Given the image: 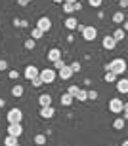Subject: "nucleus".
<instances>
[{"label":"nucleus","instance_id":"obj_1","mask_svg":"<svg viewBox=\"0 0 128 146\" xmlns=\"http://www.w3.org/2000/svg\"><path fill=\"white\" fill-rule=\"evenodd\" d=\"M126 61L124 59H121V57H117V59H113L111 63H107L105 65V70H111V72H115L117 76H121V74H124L126 72Z\"/></svg>","mask_w":128,"mask_h":146},{"label":"nucleus","instance_id":"obj_2","mask_svg":"<svg viewBox=\"0 0 128 146\" xmlns=\"http://www.w3.org/2000/svg\"><path fill=\"white\" fill-rule=\"evenodd\" d=\"M38 76H40V80H42V84H52V82H56L57 72L54 68H44V70H40Z\"/></svg>","mask_w":128,"mask_h":146},{"label":"nucleus","instance_id":"obj_3","mask_svg":"<svg viewBox=\"0 0 128 146\" xmlns=\"http://www.w3.org/2000/svg\"><path fill=\"white\" fill-rule=\"evenodd\" d=\"M6 119H8V123H21L23 112H21L19 108H10V110H8V116H6Z\"/></svg>","mask_w":128,"mask_h":146},{"label":"nucleus","instance_id":"obj_4","mask_svg":"<svg viewBox=\"0 0 128 146\" xmlns=\"http://www.w3.org/2000/svg\"><path fill=\"white\" fill-rule=\"evenodd\" d=\"M80 34H82V38L86 42H94L96 38H98V29L96 27H84V31Z\"/></svg>","mask_w":128,"mask_h":146},{"label":"nucleus","instance_id":"obj_5","mask_svg":"<svg viewBox=\"0 0 128 146\" xmlns=\"http://www.w3.org/2000/svg\"><path fill=\"white\" fill-rule=\"evenodd\" d=\"M123 106H124V103L119 97H115V99L109 101V110H111L113 114H121V112H123Z\"/></svg>","mask_w":128,"mask_h":146},{"label":"nucleus","instance_id":"obj_6","mask_svg":"<svg viewBox=\"0 0 128 146\" xmlns=\"http://www.w3.org/2000/svg\"><path fill=\"white\" fill-rule=\"evenodd\" d=\"M54 116H56V108L52 104L50 106H40V118L42 119H52Z\"/></svg>","mask_w":128,"mask_h":146},{"label":"nucleus","instance_id":"obj_7","mask_svg":"<svg viewBox=\"0 0 128 146\" xmlns=\"http://www.w3.org/2000/svg\"><path fill=\"white\" fill-rule=\"evenodd\" d=\"M8 135H13L19 139L23 135V125L21 123H8Z\"/></svg>","mask_w":128,"mask_h":146},{"label":"nucleus","instance_id":"obj_8","mask_svg":"<svg viewBox=\"0 0 128 146\" xmlns=\"http://www.w3.org/2000/svg\"><path fill=\"white\" fill-rule=\"evenodd\" d=\"M38 74H40V70L34 65H27V66H25V70H23V76H25L27 80H33V78H36Z\"/></svg>","mask_w":128,"mask_h":146},{"label":"nucleus","instance_id":"obj_9","mask_svg":"<svg viewBox=\"0 0 128 146\" xmlns=\"http://www.w3.org/2000/svg\"><path fill=\"white\" fill-rule=\"evenodd\" d=\"M36 27L42 29L44 33H48V31L52 29V19H50V17H46V15H44V17H40L38 23H36Z\"/></svg>","mask_w":128,"mask_h":146},{"label":"nucleus","instance_id":"obj_10","mask_svg":"<svg viewBox=\"0 0 128 146\" xmlns=\"http://www.w3.org/2000/svg\"><path fill=\"white\" fill-rule=\"evenodd\" d=\"M77 27H78V21H77V17L69 15V17H67V19H65V29H67V31H71V33H73V31H77Z\"/></svg>","mask_w":128,"mask_h":146},{"label":"nucleus","instance_id":"obj_11","mask_svg":"<svg viewBox=\"0 0 128 146\" xmlns=\"http://www.w3.org/2000/svg\"><path fill=\"white\" fill-rule=\"evenodd\" d=\"M115 48H117V40L113 36H103V49H109V51H111V49H115Z\"/></svg>","mask_w":128,"mask_h":146},{"label":"nucleus","instance_id":"obj_12","mask_svg":"<svg viewBox=\"0 0 128 146\" xmlns=\"http://www.w3.org/2000/svg\"><path fill=\"white\" fill-rule=\"evenodd\" d=\"M124 21H126V13H124L123 10H119V11L113 13V23H115V25H123Z\"/></svg>","mask_w":128,"mask_h":146},{"label":"nucleus","instance_id":"obj_13","mask_svg":"<svg viewBox=\"0 0 128 146\" xmlns=\"http://www.w3.org/2000/svg\"><path fill=\"white\" fill-rule=\"evenodd\" d=\"M117 91L121 93V95L128 93V80H126V78H121V80H117Z\"/></svg>","mask_w":128,"mask_h":146},{"label":"nucleus","instance_id":"obj_14","mask_svg":"<svg viewBox=\"0 0 128 146\" xmlns=\"http://www.w3.org/2000/svg\"><path fill=\"white\" fill-rule=\"evenodd\" d=\"M59 78H61V80H71V76H73V70H71V66L69 65H65L63 66V68H59Z\"/></svg>","mask_w":128,"mask_h":146},{"label":"nucleus","instance_id":"obj_15","mask_svg":"<svg viewBox=\"0 0 128 146\" xmlns=\"http://www.w3.org/2000/svg\"><path fill=\"white\" fill-rule=\"evenodd\" d=\"M57 59H61V51H59V48H52L50 51H48V61H57Z\"/></svg>","mask_w":128,"mask_h":146},{"label":"nucleus","instance_id":"obj_16","mask_svg":"<svg viewBox=\"0 0 128 146\" xmlns=\"http://www.w3.org/2000/svg\"><path fill=\"white\" fill-rule=\"evenodd\" d=\"M38 104L40 106H50L52 104V95L50 93H42V95L38 97Z\"/></svg>","mask_w":128,"mask_h":146},{"label":"nucleus","instance_id":"obj_17","mask_svg":"<svg viewBox=\"0 0 128 146\" xmlns=\"http://www.w3.org/2000/svg\"><path fill=\"white\" fill-rule=\"evenodd\" d=\"M59 101H61V104H63V106H71V104H73V101H75V97H73V95H69V93H63V95H61V97H59Z\"/></svg>","mask_w":128,"mask_h":146},{"label":"nucleus","instance_id":"obj_18","mask_svg":"<svg viewBox=\"0 0 128 146\" xmlns=\"http://www.w3.org/2000/svg\"><path fill=\"white\" fill-rule=\"evenodd\" d=\"M111 36L115 38V40H117V44H119V42H123V40H124V36H126V33H124V29L121 27V29H115V33H113Z\"/></svg>","mask_w":128,"mask_h":146},{"label":"nucleus","instance_id":"obj_19","mask_svg":"<svg viewBox=\"0 0 128 146\" xmlns=\"http://www.w3.org/2000/svg\"><path fill=\"white\" fill-rule=\"evenodd\" d=\"M42 36H44V31H42V29H38V27L31 29V38H33V40H40Z\"/></svg>","mask_w":128,"mask_h":146},{"label":"nucleus","instance_id":"obj_20","mask_svg":"<svg viewBox=\"0 0 128 146\" xmlns=\"http://www.w3.org/2000/svg\"><path fill=\"white\" fill-rule=\"evenodd\" d=\"M117 78H119V76L115 74V72H111V70H105V74H103V80H105L107 84H113V82H117Z\"/></svg>","mask_w":128,"mask_h":146},{"label":"nucleus","instance_id":"obj_21","mask_svg":"<svg viewBox=\"0 0 128 146\" xmlns=\"http://www.w3.org/2000/svg\"><path fill=\"white\" fill-rule=\"evenodd\" d=\"M15 144H19V139H17V137L8 135V137L4 139V146H15Z\"/></svg>","mask_w":128,"mask_h":146},{"label":"nucleus","instance_id":"obj_22","mask_svg":"<svg viewBox=\"0 0 128 146\" xmlns=\"http://www.w3.org/2000/svg\"><path fill=\"white\" fill-rule=\"evenodd\" d=\"M75 99H77V101H88V89H80V87H78Z\"/></svg>","mask_w":128,"mask_h":146},{"label":"nucleus","instance_id":"obj_23","mask_svg":"<svg viewBox=\"0 0 128 146\" xmlns=\"http://www.w3.org/2000/svg\"><path fill=\"white\" fill-rule=\"evenodd\" d=\"M23 93H25V87L23 86H13L11 87V95H13V97H23Z\"/></svg>","mask_w":128,"mask_h":146},{"label":"nucleus","instance_id":"obj_24","mask_svg":"<svg viewBox=\"0 0 128 146\" xmlns=\"http://www.w3.org/2000/svg\"><path fill=\"white\" fill-rule=\"evenodd\" d=\"M124 123H126V119L121 116V118H117L115 121H113V127H115L117 131H121V129H124Z\"/></svg>","mask_w":128,"mask_h":146},{"label":"nucleus","instance_id":"obj_25","mask_svg":"<svg viewBox=\"0 0 128 146\" xmlns=\"http://www.w3.org/2000/svg\"><path fill=\"white\" fill-rule=\"evenodd\" d=\"M63 11H65V13H69V15H71V13H75V4H71V2H63Z\"/></svg>","mask_w":128,"mask_h":146},{"label":"nucleus","instance_id":"obj_26","mask_svg":"<svg viewBox=\"0 0 128 146\" xmlns=\"http://www.w3.org/2000/svg\"><path fill=\"white\" fill-rule=\"evenodd\" d=\"M34 144H38V146H42V144H46V135H34Z\"/></svg>","mask_w":128,"mask_h":146},{"label":"nucleus","instance_id":"obj_27","mask_svg":"<svg viewBox=\"0 0 128 146\" xmlns=\"http://www.w3.org/2000/svg\"><path fill=\"white\" fill-rule=\"evenodd\" d=\"M23 46H25L27 49H34V48H36V40H33V38H27Z\"/></svg>","mask_w":128,"mask_h":146},{"label":"nucleus","instance_id":"obj_28","mask_svg":"<svg viewBox=\"0 0 128 146\" xmlns=\"http://www.w3.org/2000/svg\"><path fill=\"white\" fill-rule=\"evenodd\" d=\"M71 70H73V74H77V72H80V68H82V66H80V63H78V61H73L71 65Z\"/></svg>","mask_w":128,"mask_h":146},{"label":"nucleus","instance_id":"obj_29","mask_svg":"<svg viewBox=\"0 0 128 146\" xmlns=\"http://www.w3.org/2000/svg\"><path fill=\"white\" fill-rule=\"evenodd\" d=\"M63 66H65V63H63L61 59H57V61H54V70H59V68H63Z\"/></svg>","mask_w":128,"mask_h":146},{"label":"nucleus","instance_id":"obj_30","mask_svg":"<svg viewBox=\"0 0 128 146\" xmlns=\"http://www.w3.org/2000/svg\"><path fill=\"white\" fill-rule=\"evenodd\" d=\"M90 8H100L101 4H103V0H88Z\"/></svg>","mask_w":128,"mask_h":146},{"label":"nucleus","instance_id":"obj_31","mask_svg":"<svg viewBox=\"0 0 128 146\" xmlns=\"http://www.w3.org/2000/svg\"><path fill=\"white\" fill-rule=\"evenodd\" d=\"M77 91H78V86H69V87H67V93H69V95H73V97L77 95Z\"/></svg>","mask_w":128,"mask_h":146},{"label":"nucleus","instance_id":"obj_32","mask_svg":"<svg viewBox=\"0 0 128 146\" xmlns=\"http://www.w3.org/2000/svg\"><path fill=\"white\" fill-rule=\"evenodd\" d=\"M88 99L90 101H96V99H98V91H96V89H88Z\"/></svg>","mask_w":128,"mask_h":146},{"label":"nucleus","instance_id":"obj_33","mask_svg":"<svg viewBox=\"0 0 128 146\" xmlns=\"http://www.w3.org/2000/svg\"><path fill=\"white\" fill-rule=\"evenodd\" d=\"M31 84H33L34 87H40V86H42V80H40V76H36V78H33V80H31Z\"/></svg>","mask_w":128,"mask_h":146},{"label":"nucleus","instance_id":"obj_34","mask_svg":"<svg viewBox=\"0 0 128 146\" xmlns=\"http://www.w3.org/2000/svg\"><path fill=\"white\" fill-rule=\"evenodd\" d=\"M8 78H11V80H17V78H19V72H17V70H10V72H8Z\"/></svg>","mask_w":128,"mask_h":146},{"label":"nucleus","instance_id":"obj_35","mask_svg":"<svg viewBox=\"0 0 128 146\" xmlns=\"http://www.w3.org/2000/svg\"><path fill=\"white\" fill-rule=\"evenodd\" d=\"M121 114H123V118H124V119H128V103H124L123 112H121Z\"/></svg>","mask_w":128,"mask_h":146},{"label":"nucleus","instance_id":"obj_36","mask_svg":"<svg viewBox=\"0 0 128 146\" xmlns=\"http://www.w3.org/2000/svg\"><path fill=\"white\" fill-rule=\"evenodd\" d=\"M6 68H8V61L0 59V70H6Z\"/></svg>","mask_w":128,"mask_h":146},{"label":"nucleus","instance_id":"obj_37","mask_svg":"<svg viewBox=\"0 0 128 146\" xmlns=\"http://www.w3.org/2000/svg\"><path fill=\"white\" fill-rule=\"evenodd\" d=\"M82 10V4H80V0H77V2H75V11H80Z\"/></svg>","mask_w":128,"mask_h":146},{"label":"nucleus","instance_id":"obj_38","mask_svg":"<svg viewBox=\"0 0 128 146\" xmlns=\"http://www.w3.org/2000/svg\"><path fill=\"white\" fill-rule=\"evenodd\" d=\"M119 6H121V10H124V8H128L126 0H119Z\"/></svg>","mask_w":128,"mask_h":146},{"label":"nucleus","instance_id":"obj_39","mask_svg":"<svg viewBox=\"0 0 128 146\" xmlns=\"http://www.w3.org/2000/svg\"><path fill=\"white\" fill-rule=\"evenodd\" d=\"M13 27H21V19H17V17H15V19H13Z\"/></svg>","mask_w":128,"mask_h":146},{"label":"nucleus","instance_id":"obj_40","mask_svg":"<svg viewBox=\"0 0 128 146\" xmlns=\"http://www.w3.org/2000/svg\"><path fill=\"white\" fill-rule=\"evenodd\" d=\"M17 4L23 8V6H27V4H29V0H17Z\"/></svg>","mask_w":128,"mask_h":146},{"label":"nucleus","instance_id":"obj_41","mask_svg":"<svg viewBox=\"0 0 128 146\" xmlns=\"http://www.w3.org/2000/svg\"><path fill=\"white\" fill-rule=\"evenodd\" d=\"M123 29H124V33H128V21L123 23Z\"/></svg>","mask_w":128,"mask_h":146},{"label":"nucleus","instance_id":"obj_42","mask_svg":"<svg viewBox=\"0 0 128 146\" xmlns=\"http://www.w3.org/2000/svg\"><path fill=\"white\" fill-rule=\"evenodd\" d=\"M4 104H6V103H4V99H0V108H2V106H4Z\"/></svg>","mask_w":128,"mask_h":146},{"label":"nucleus","instance_id":"obj_43","mask_svg":"<svg viewBox=\"0 0 128 146\" xmlns=\"http://www.w3.org/2000/svg\"><path fill=\"white\" fill-rule=\"evenodd\" d=\"M52 2H56V4H63V0H52Z\"/></svg>","mask_w":128,"mask_h":146},{"label":"nucleus","instance_id":"obj_44","mask_svg":"<svg viewBox=\"0 0 128 146\" xmlns=\"http://www.w3.org/2000/svg\"><path fill=\"white\" fill-rule=\"evenodd\" d=\"M63 2H71V4H75V2H77V0H63Z\"/></svg>","mask_w":128,"mask_h":146},{"label":"nucleus","instance_id":"obj_45","mask_svg":"<svg viewBox=\"0 0 128 146\" xmlns=\"http://www.w3.org/2000/svg\"><path fill=\"white\" fill-rule=\"evenodd\" d=\"M121 146H128V141H124V142H123V144H121Z\"/></svg>","mask_w":128,"mask_h":146},{"label":"nucleus","instance_id":"obj_46","mask_svg":"<svg viewBox=\"0 0 128 146\" xmlns=\"http://www.w3.org/2000/svg\"><path fill=\"white\" fill-rule=\"evenodd\" d=\"M15 146H21V144H15Z\"/></svg>","mask_w":128,"mask_h":146},{"label":"nucleus","instance_id":"obj_47","mask_svg":"<svg viewBox=\"0 0 128 146\" xmlns=\"http://www.w3.org/2000/svg\"><path fill=\"white\" fill-rule=\"evenodd\" d=\"M29 2H33V0H29Z\"/></svg>","mask_w":128,"mask_h":146},{"label":"nucleus","instance_id":"obj_48","mask_svg":"<svg viewBox=\"0 0 128 146\" xmlns=\"http://www.w3.org/2000/svg\"><path fill=\"white\" fill-rule=\"evenodd\" d=\"M126 4H128V0H126Z\"/></svg>","mask_w":128,"mask_h":146}]
</instances>
